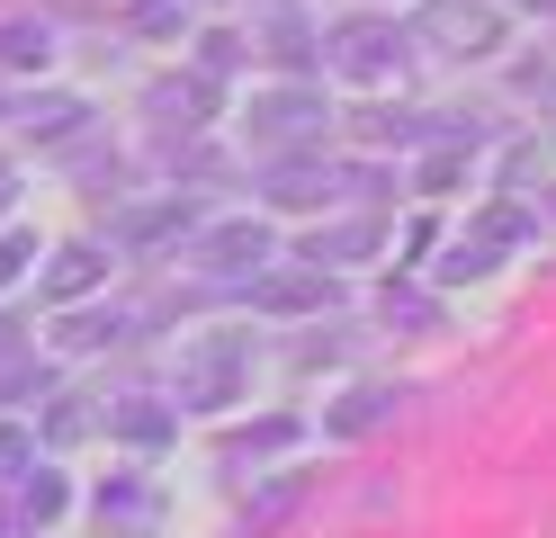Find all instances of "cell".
<instances>
[{"label": "cell", "mask_w": 556, "mask_h": 538, "mask_svg": "<svg viewBox=\"0 0 556 538\" xmlns=\"http://www.w3.org/2000/svg\"><path fill=\"white\" fill-rule=\"evenodd\" d=\"M252 386V333H198L180 341V413H225Z\"/></svg>", "instance_id": "cell-1"}, {"label": "cell", "mask_w": 556, "mask_h": 538, "mask_svg": "<svg viewBox=\"0 0 556 538\" xmlns=\"http://www.w3.org/2000/svg\"><path fill=\"white\" fill-rule=\"evenodd\" d=\"M324 63L341 72V82H395V72H404V36L387 18H341L324 36Z\"/></svg>", "instance_id": "cell-2"}, {"label": "cell", "mask_w": 556, "mask_h": 538, "mask_svg": "<svg viewBox=\"0 0 556 538\" xmlns=\"http://www.w3.org/2000/svg\"><path fill=\"white\" fill-rule=\"evenodd\" d=\"M315 126H324V99L315 90H269L252 108V135H269V143H305Z\"/></svg>", "instance_id": "cell-3"}, {"label": "cell", "mask_w": 556, "mask_h": 538, "mask_svg": "<svg viewBox=\"0 0 556 538\" xmlns=\"http://www.w3.org/2000/svg\"><path fill=\"white\" fill-rule=\"evenodd\" d=\"M153 521H162V493L144 476H117L109 493H99V529H109V538H144Z\"/></svg>", "instance_id": "cell-4"}, {"label": "cell", "mask_w": 556, "mask_h": 538, "mask_svg": "<svg viewBox=\"0 0 556 538\" xmlns=\"http://www.w3.org/2000/svg\"><path fill=\"white\" fill-rule=\"evenodd\" d=\"M99 278H109V251H99V242H63V251H54V270H46V297H54V305H73V297H90Z\"/></svg>", "instance_id": "cell-5"}, {"label": "cell", "mask_w": 556, "mask_h": 538, "mask_svg": "<svg viewBox=\"0 0 556 538\" xmlns=\"http://www.w3.org/2000/svg\"><path fill=\"white\" fill-rule=\"evenodd\" d=\"M422 36H431V46H458V54L467 46L484 54V46H494V10H476V0H440V10L422 18Z\"/></svg>", "instance_id": "cell-6"}, {"label": "cell", "mask_w": 556, "mask_h": 538, "mask_svg": "<svg viewBox=\"0 0 556 538\" xmlns=\"http://www.w3.org/2000/svg\"><path fill=\"white\" fill-rule=\"evenodd\" d=\"M341 287H332V270H288V278H261V305L269 314H315V305H332Z\"/></svg>", "instance_id": "cell-7"}, {"label": "cell", "mask_w": 556, "mask_h": 538, "mask_svg": "<svg viewBox=\"0 0 556 538\" xmlns=\"http://www.w3.org/2000/svg\"><path fill=\"white\" fill-rule=\"evenodd\" d=\"M54 63V27L46 18H10L0 27V72H46Z\"/></svg>", "instance_id": "cell-8"}, {"label": "cell", "mask_w": 556, "mask_h": 538, "mask_svg": "<svg viewBox=\"0 0 556 538\" xmlns=\"http://www.w3.org/2000/svg\"><path fill=\"white\" fill-rule=\"evenodd\" d=\"M387 404H395L387 386H351V395H341V404L324 413V430H332V440H359V430H377V422H387Z\"/></svg>", "instance_id": "cell-9"}, {"label": "cell", "mask_w": 556, "mask_h": 538, "mask_svg": "<svg viewBox=\"0 0 556 538\" xmlns=\"http://www.w3.org/2000/svg\"><path fill=\"white\" fill-rule=\"evenodd\" d=\"M206 261H216V270H261L269 261V234L261 225H216V234H206Z\"/></svg>", "instance_id": "cell-10"}, {"label": "cell", "mask_w": 556, "mask_h": 538, "mask_svg": "<svg viewBox=\"0 0 556 538\" xmlns=\"http://www.w3.org/2000/svg\"><path fill=\"white\" fill-rule=\"evenodd\" d=\"M109 430H117V440H135V449H153V440H170V413L153 404V395H135V404L109 413Z\"/></svg>", "instance_id": "cell-11"}, {"label": "cell", "mask_w": 556, "mask_h": 538, "mask_svg": "<svg viewBox=\"0 0 556 538\" xmlns=\"http://www.w3.org/2000/svg\"><path fill=\"white\" fill-rule=\"evenodd\" d=\"M261 36H269V46H278V63H288V72H305V63H315L324 46H315V36H305L288 10H261Z\"/></svg>", "instance_id": "cell-12"}, {"label": "cell", "mask_w": 556, "mask_h": 538, "mask_svg": "<svg viewBox=\"0 0 556 538\" xmlns=\"http://www.w3.org/2000/svg\"><path fill=\"white\" fill-rule=\"evenodd\" d=\"M126 314H63V350H117Z\"/></svg>", "instance_id": "cell-13"}, {"label": "cell", "mask_w": 556, "mask_h": 538, "mask_svg": "<svg viewBox=\"0 0 556 538\" xmlns=\"http://www.w3.org/2000/svg\"><path fill=\"white\" fill-rule=\"evenodd\" d=\"M27 386H37V350H27L18 333H0V404H18Z\"/></svg>", "instance_id": "cell-14"}, {"label": "cell", "mask_w": 556, "mask_h": 538, "mask_svg": "<svg viewBox=\"0 0 556 538\" xmlns=\"http://www.w3.org/2000/svg\"><path fill=\"white\" fill-rule=\"evenodd\" d=\"M206 108H216L206 82H153V117H206Z\"/></svg>", "instance_id": "cell-15"}, {"label": "cell", "mask_w": 556, "mask_h": 538, "mask_svg": "<svg viewBox=\"0 0 556 538\" xmlns=\"http://www.w3.org/2000/svg\"><path fill=\"white\" fill-rule=\"evenodd\" d=\"M18 502H27V521H54V512H63V476H54V466H27V476H18Z\"/></svg>", "instance_id": "cell-16"}, {"label": "cell", "mask_w": 556, "mask_h": 538, "mask_svg": "<svg viewBox=\"0 0 556 538\" xmlns=\"http://www.w3.org/2000/svg\"><path fill=\"white\" fill-rule=\"evenodd\" d=\"M170 225L189 234V207H180V198H170V207H144V215H126V242H162Z\"/></svg>", "instance_id": "cell-17"}, {"label": "cell", "mask_w": 556, "mask_h": 538, "mask_svg": "<svg viewBox=\"0 0 556 538\" xmlns=\"http://www.w3.org/2000/svg\"><path fill=\"white\" fill-rule=\"evenodd\" d=\"M27 261H37V242L10 234V242H0V287H18V278H27Z\"/></svg>", "instance_id": "cell-18"}, {"label": "cell", "mask_w": 556, "mask_h": 538, "mask_svg": "<svg viewBox=\"0 0 556 538\" xmlns=\"http://www.w3.org/2000/svg\"><path fill=\"white\" fill-rule=\"evenodd\" d=\"M27 458H37V440L27 430H0V476H27Z\"/></svg>", "instance_id": "cell-19"}, {"label": "cell", "mask_w": 556, "mask_h": 538, "mask_svg": "<svg viewBox=\"0 0 556 538\" xmlns=\"http://www.w3.org/2000/svg\"><path fill=\"white\" fill-rule=\"evenodd\" d=\"M198 63H206V72H233V63H242V46H233V36H206Z\"/></svg>", "instance_id": "cell-20"}, {"label": "cell", "mask_w": 556, "mask_h": 538, "mask_svg": "<svg viewBox=\"0 0 556 538\" xmlns=\"http://www.w3.org/2000/svg\"><path fill=\"white\" fill-rule=\"evenodd\" d=\"M387 314H404V323H431V297H413V287H387Z\"/></svg>", "instance_id": "cell-21"}, {"label": "cell", "mask_w": 556, "mask_h": 538, "mask_svg": "<svg viewBox=\"0 0 556 538\" xmlns=\"http://www.w3.org/2000/svg\"><path fill=\"white\" fill-rule=\"evenodd\" d=\"M81 413H90V404H73V395H63V404L46 413V430H54V440H73V430H81Z\"/></svg>", "instance_id": "cell-22"}, {"label": "cell", "mask_w": 556, "mask_h": 538, "mask_svg": "<svg viewBox=\"0 0 556 538\" xmlns=\"http://www.w3.org/2000/svg\"><path fill=\"white\" fill-rule=\"evenodd\" d=\"M10 198H18V171H10V162H0V207H10Z\"/></svg>", "instance_id": "cell-23"}, {"label": "cell", "mask_w": 556, "mask_h": 538, "mask_svg": "<svg viewBox=\"0 0 556 538\" xmlns=\"http://www.w3.org/2000/svg\"><path fill=\"white\" fill-rule=\"evenodd\" d=\"M539 215H547V225H556V189H547V207H539Z\"/></svg>", "instance_id": "cell-24"}]
</instances>
